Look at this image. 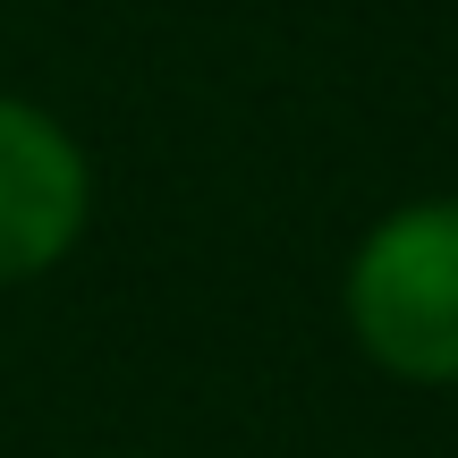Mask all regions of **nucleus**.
I'll return each instance as SVG.
<instances>
[{
  "label": "nucleus",
  "mask_w": 458,
  "mask_h": 458,
  "mask_svg": "<svg viewBox=\"0 0 458 458\" xmlns=\"http://www.w3.org/2000/svg\"><path fill=\"white\" fill-rule=\"evenodd\" d=\"M94 221V162L85 145L26 94H0V289L43 280L77 255Z\"/></svg>",
  "instance_id": "nucleus-2"
},
{
  "label": "nucleus",
  "mask_w": 458,
  "mask_h": 458,
  "mask_svg": "<svg viewBox=\"0 0 458 458\" xmlns=\"http://www.w3.org/2000/svg\"><path fill=\"white\" fill-rule=\"evenodd\" d=\"M340 306L382 374L458 391V196L382 213L348 255Z\"/></svg>",
  "instance_id": "nucleus-1"
}]
</instances>
